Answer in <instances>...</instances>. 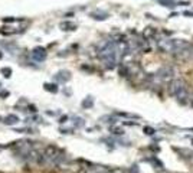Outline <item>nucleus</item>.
Listing matches in <instances>:
<instances>
[{"mask_svg": "<svg viewBox=\"0 0 193 173\" xmlns=\"http://www.w3.org/2000/svg\"><path fill=\"white\" fill-rule=\"evenodd\" d=\"M169 92L177 100L180 101L182 104L186 102L187 97H189V92H187V84L185 80L182 78H177V80H173L169 85Z\"/></svg>", "mask_w": 193, "mask_h": 173, "instance_id": "1", "label": "nucleus"}, {"mask_svg": "<svg viewBox=\"0 0 193 173\" xmlns=\"http://www.w3.org/2000/svg\"><path fill=\"white\" fill-rule=\"evenodd\" d=\"M173 75H174V69L172 66H163L156 74V78H158V81H161V82H169L173 80Z\"/></svg>", "mask_w": 193, "mask_h": 173, "instance_id": "2", "label": "nucleus"}, {"mask_svg": "<svg viewBox=\"0 0 193 173\" xmlns=\"http://www.w3.org/2000/svg\"><path fill=\"white\" fill-rule=\"evenodd\" d=\"M174 53H176V56L179 59H189V58L193 56V46L192 45H187V46H185L183 49H180V51H177Z\"/></svg>", "mask_w": 193, "mask_h": 173, "instance_id": "3", "label": "nucleus"}, {"mask_svg": "<svg viewBox=\"0 0 193 173\" xmlns=\"http://www.w3.org/2000/svg\"><path fill=\"white\" fill-rule=\"evenodd\" d=\"M30 56H32L35 61L42 62V61H45V59H46V49H45V48H42V46H38V48H35V49L32 51Z\"/></svg>", "mask_w": 193, "mask_h": 173, "instance_id": "4", "label": "nucleus"}, {"mask_svg": "<svg viewBox=\"0 0 193 173\" xmlns=\"http://www.w3.org/2000/svg\"><path fill=\"white\" fill-rule=\"evenodd\" d=\"M157 46L161 52H173V41H158L157 42Z\"/></svg>", "mask_w": 193, "mask_h": 173, "instance_id": "5", "label": "nucleus"}, {"mask_svg": "<svg viewBox=\"0 0 193 173\" xmlns=\"http://www.w3.org/2000/svg\"><path fill=\"white\" fill-rule=\"evenodd\" d=\"M69 78H71V74H69L68 71H59V72L55 75V80H56L58 82H66V81H69Z\"/></svg>", "mask_w": 193, "mask_h": 173, "instance_id": "6", "label": "nucleus"}, {"mask_svg": "<svg viewBox=\"0 0 193 173\" xmlns=\"http://www.w3.org/2000/svg\"><path fill=\"white\" fill-rule=\"evenodd\" d=\"M59 28H61L62 30L68 32V30H75V29H77V25L72 23V22H68V20H66V22H61Z\"/></svg>", "mask_w": 193, "mask_h": 173, "instance_id": "7", "label": "nucleus"}, {"mask_svg": "<svg viewBox=\"0 0 193 173\" xmlns=\"http://www.w3.org/2000/svg\"><path fill=\"white\" fill-rule=\"evenodd\" d=\"M19 123V117L16 116V114H9L6 118H4V124H7V126H15V124H17Z\"/></svg>", "mask_w": 193, "mask_h": 173, "instance_id": "8", "label": "nucleus"}, {"mask_svg": "<svg viewBox=\"0 0 193 173\" xmlns=\"http://www.w3.org/2000/svg\"><path fill=\"white\" fill-rule=\"evenodd\" d=\"M91 17H94V19H97V20H105V19L108 17V13L98 10V12H92V13H91Z\"/></svg>", "mask_w": 193, "mask_h": 173, "instance_id": "9", "label": "nucleus"}, {"mask_svg": "<svg viewBox=\"0 0 193 173\" xmlns=\"http://www.w3.org/2000/svg\"><path fill=\"white\" fill-rule=\"evenodd\" d=\"M94 105V100H92V97H86L84 101H82V107L84 108H91Z\"/></svg>", "mask_w": 193, "mask_h": 173, "instance_id": "10", "label": "nucleus"}, {"mask_svg": "<svg viewBox=\"0 0 193 173\" xmlns=\"http://www.w3.org/2000/svg\"><path fill=\"white\" fill-rule=\"evenodd\" d=\"M0 72H1V75H4V78H10V77H12V74H13L12 68H9V66L1 68V69H0Z\"/></svg>", "mask_w": 193, "mask_h": 173, "instance_id": "11", "label": "nucleus"}, {"mask_svg": "<svg viewBox=\"0 0 193 173\" xmlns=\"http://www.w3.org/2000/svg\"><path fill=\"white\" fill-rule=\"evenodd\" d=\"M45 89L49 92H58V85L56 84H45Z\"/></svg>", "mask_w": 193, "mask_h": 173, "instance_id": "12", "label": "nucleus"}, {"mask_svg": "<svg viewBox=\"0 0 193 173\" xmlns=\"http://www.w3.org/2000/svg\"><path fill=\"white\" fill-rule=\"evenodd\" d=\"M158 3L161 6H167V7H174V0H158Z\"/></svg>", "mask_w": 193, "mask_h": 173, "instance_id": "13", "label": "nucleus"}, {"mask_svg": "<svg viewBox=\"0 0 193 173\" xmlns=\"http://www.w3.org/2000/svg\"><path fill=\"white\" fill-rule=\"evenodd\" d=\"M75 126H77V127H84V120H82V118H75Z\"/></svg>", "mask_w": 193, "mask_h": 173, "instance_id": "14", "label": "nucleus"}, {"mask_svg": "<svg viewBox=\"0 0 193 173\" xmlns=\"http://www.w3.org/2000/svg\"><path fill=\"white\" fill-rule=\"evenodd\" d=\"M144 131H146V133H147V134H149V136H151V134H154L156 131L153 129H150V127H146V129H144Z\"/></svg>", "mask_w": 193, "mask_h": 173, "instance_id": "15", "label": "nucleus"}, {"mask_svg": "<svg viewBox=\"0 0 193 173\" xmlns=\"http://www.w3.org/2000/svg\"><path fill=\"white\" fill-rule=\"evenodd\" d=\"M7 95H9V92H7V91H1V92H0V97H1V98H6Z\"/></svg>", "mask_w": 193, "mask_h": 173, "instance_id": "16", "label": "nucleus"}, {"mask_svg": "<svg viewBox=\"0 0 193 173\" xmlns=\"http://www.w3.org/2000/svg\"><path fill=\"white\" fill-rule=\"evenodd\" d=\"M114 133H116V134H122V133H124V130H122V129H114Z\"/></svg>", "mask_w": 193, "mask_h": 173, "instance_id": "17", "label": "nucleus"}, {"mask_svg": "<svg viewBox=\"0 0 193 173\" xmlns=\"http://www.w3.org/2000/svg\"><path fill=\"white\" fill-rule=\"evenodd\" d=\"M29 111H32V113H36V107H33V105H29Z\"/></svg>", "mask_w": 193, "mask_h": 173, "instance_id": "18", "label": "nucleus"}, {"mask_svg": "<svg viewBox=\"0 0 193 173\" xmlns=\"http://www.w3.org/2000/svg\"><path fill=\"white\" fill-rule=\"evenodd\" d=\"M185 16H193V12H189V10H186L185 13H183Z\"/></svg>", "mask_w": 193, "mask_h": 173, "instance_id": "19", "label": "nucleus"}, {"mask_svg": "<svg viewBox=\"0 0 193 173\" xmlns=\"http://www.w3.org/2000/svg\"><path fill=\"white\" fill-rule=\"evenodd\" d=\"M66 120H68V117H66V116H64V117H61V121H59V123H65Z\"/></svg>", "mask_w": 193, "mask_h": 173, "instance_id": "20", "label": "nucleus"}, {"mask_svg": "<svg viewBox=\"0 0 193 173\" xmlns=\"http://www.w3.org/2000/svg\"><path fill=\"white\" fill-rule=\"evenodd\" d=\"M133 173H138V167L137 166H133Z\"/></svg>", "mask_w": 193, "mask_h": 173, "instance_id": "21", "label": "nucleus"}, {"mask_svg": "<svg viewBox=\"0 0 193 173\" xmlns=\"http://www.w3.org/2000/svg\"><path fill=\"white\" fill-rule=\"evenodd\" d=\"M1 58H3V52L0 51V59H1Z\"/></svg>", "mask_w": 193, "mask_h": 173, "instance_id": "22", "label": "nucleus"}, {"mask_svg": "<svg viewBox=\"0 0 193 173\" xmlns=\"http://www.w3.org/2000/svg\"><path fill=\"white\" fill-rule=\"evenodd\" d=\"M192 104H193V95H192Z\"/></svg>", "mask_w": 193, "mask_h": 173, "instance_id": "23", "label": "nucleus"}, {"mask_svg": "<svg viewBox=\"0 0 193 173\" xmlns=\"http://www.w3.org/2000/svg\"><path fill=\"white\" fill-rule=\"evenodd\" d=\"M192 144H193V138H192Z\"/></svg>", "mask_w": 193, "mask_h": 173, "instance_id": "24", "label": "nucleus"}, {"mask_svg": "<svg viewBox=\"0 0 193 173\" xmlns=\"http://www.w3.org/2000/svg\"><path fill=\"white\" fill-rule=\"evenodd\" d=\"M0 121H1V117H0Z\"/></svg>", "mask_w": 193, "mask_h": 173, "instance_id": "25", "label": "nucleus"}, {"mask_svg": "<svg viewBox=\"0 0 193 173\" xmlns=\"http://www.w3.org/2000/svg\"><path fill=\"white\" fill-rule=\"evenodd\" d=\"M0 86H1V84H0Z\"/></svg>", "mask_w": 193, "mask_h": 173, "instance_id": "26", "label": "nucleus"}]
</instances>
